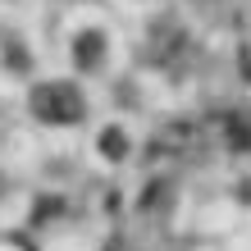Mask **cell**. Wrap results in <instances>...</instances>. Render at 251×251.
<instances>
[{"label": "cell", "instance_id": "obj_1", "mask_svg": "<svg viewBox=\"0 0 251 251\" xmlns=\"http://www.w3.org/2000/svg\"><path fill=\"white\" fill-rule=\"evenodd\" d=\"M27 105H32V114H37L41 124H50V128H69V124H82V114H87V96H82V87H78V82H69V78H50V82H37V87H32Z\"/></svg>", "mask_w": 251, "mask_h": 251}, {"label": "cell", "instance_id": "obj_2", "mask_svg": "<svg viewBox=\"0 0 251 251\" xmlns=\"http://www.w3.org/2000/svg\"><path fill=\"white\" fill-rule=\"evenodd\" d=\"M197 146H201V128L197 124H169L151 146H146V165H155V169L183 165V160L197 155Z\"/></svg>", "mask_w": 251, "mask_h": 251}, {"label": "cell", "instance_id": "obj_6", "mask_svg": "<svg viewBox=\"0 0 251 251\" xmlns=\"http://www.w3.org/2000/svg\"><path fill=\"white\" fill-rule=\"evenodd\" d=\"M96 146H100V155H105V160H124L128 155V132L124 128H105Z\"/></svg>", "mask_w": 251, "mask_h": 251}, {"label": "cell", "instance_id": "obj_7", "mask_svg": "<svg viewBox=\"0 0 251 251\" xmlns=\"http://www.w3.org/2000/svg\"><path fill=\"white\" fill-rule=\"evenodd\" d=\"M169 197H174V192H169V183H151V187L142 192V210H165V205H169Z\"/></svg>", "mask_w": 251, "mask_h": 251}, {"label": "cell", "instance_id": "obj_4", "mask_svg": "<svg viewBox=\"0 0 251 251\" xmlns=\"http://www.w3.org/2000/svg\"><path fill=\"white\" fill-rule=\"evenodd\" d=\"M210 132L228 146V151H251V119H247L242 110H219V114H210Z\"/></svg>", "mask_w": 251, "mask_h": 251}, {"label": "cell", "instance_id": "obj_5", "mask_svg": "<svg viewBox=\"0 0 251 251\" xmlns=\"http://www.w3.org/2000/svg\"><path fill=\"white\" fill-rule=\"evenodd\" d=\"M100 60H105V37H100L96 27H87V32L73 37V64L78 69H100Z\"/></svg>", "mask_w": 251, "mask_h": 251}, {"label": "cell", "instance_id": "obj_3", "mask_svg": "<svg viewBox=\"0 0 251 251\" xmlns=\"http://www.w3.org/2000/svg\"><path fill=\"white\" fill-rule=\"evenodd\" d=\"M183 50H187V32L178 27V19H155V27L146 32V60L155 69H169L183 60Z\"/></svg>", "mask_w": 251, "mask_h": 251}]
</instances>
